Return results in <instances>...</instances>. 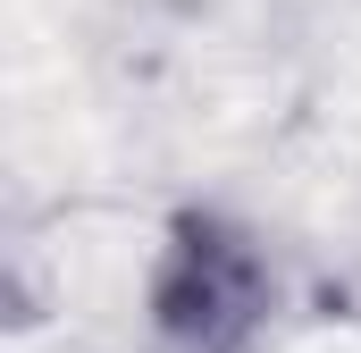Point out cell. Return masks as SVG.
<instances>
[{
  "label": "cell",
  "instance_id": "obj_1",
  "mask_svg": "<svg viewBox=\"0 0 361 353\" xmlns=\"http://www.w3.org/2000/svg\"><path fill=\"white\" fill-rule=\"evenodd\" d=\"M152 311L185 353H244L261 311H269V269L219 219H177L169 269L152 286Z\"/></svg>",
  "mask_w": 361,
  "mask_h": 353
}]
</instances>
